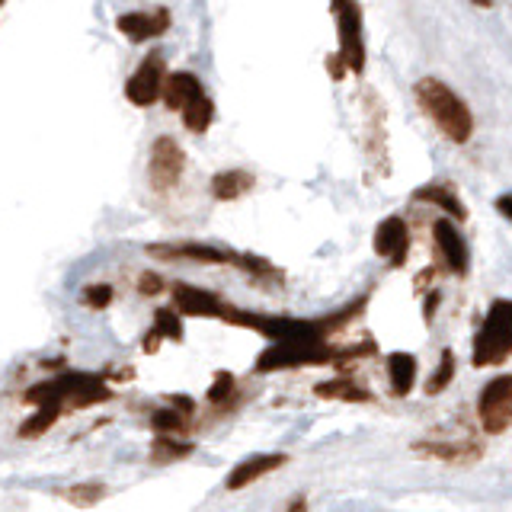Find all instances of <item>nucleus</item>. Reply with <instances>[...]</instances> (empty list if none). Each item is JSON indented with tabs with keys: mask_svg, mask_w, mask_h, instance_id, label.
Segmentation results:
<instances>
[{
	"mask_svg": "<svg viewBox=\"0 0 512 512\" xmlns=\"http://www.w3.org/2000/svg\"><path fill=\"white\" fill-rule=\"evenodd\" d=\"M413 93H416L420 109L429 116V122L436 125L448 141H455V144L471 141L474 116H471L468 103H464L452 87L442 84V80H436V77H423Z\"/></svg>",
	"mask_w": 512,
	"mask_h": 512,
	"instance_id": "obj_1",
	"label": "nucleus"
},
{
	"mask_svg": "<svg viewBox=\"0 0 512 512\" xmlns=\"http://www.w3.org/2000/svg\"><path fill=\"white\" fill-rule=\"evenodd\" d=\"M512 356V301L496 298L484 317V324L474 333L471 346V365L487 368V365H503Z\"/></svg>",
	"mask_w": 512,
	"mask_h": 512,
	"instance_id": "obj_2",
	"label": "nucleus"
},
{
	"mask_svg": "<svg viewBox=\"0 0 512 512\" xmlns=\"http://www.w3.org/2000/svg\"><path fill=\"white\" fill-rule=\"evenodd\" d=\"M413 455L432 458V461H448V464H471L480 461L484 445L464 423H452L439 429L436 436H426L420 442H413Z\"/></svg>",
	"mask_w": 512,
	"mask_h": 512,
	"instance_id": "obj_3",
	"label": "nucleus"
},
{
	"mask_svg": "<svg viewBox=\"0 0 512 512\" xmlns=\"http://www.w3.org/2000/svg\"><path fill=\"white\" fill-rule=\"evenodd\" d=\"M477 416L487 436H500L512 426V375H500L477 397Z\"/></svg>",
	"mask_w": 512,
	"mask_h": 512,
	"instance_id": "obj_4",
	"label": "nucleus"
},
{
	"mask_svg": "<svg viewBox=\"0 0 512 512\" xmlns=\"http://www.w3.org/2000/svg\"><path fill=\"white\" fill-rule=\"evenodd\" d=\"M336 32H340V55L346 58L349 71H365V39H362V10L356 0H333Z\"/></svg>",
	"mask_w": 512,
	"mask_h": 512,
	"instance_id": "obj_5",
	"label": "nucleus"
},
{
	"mask_svg": "<svg viewBox=\"0 0 512 512\" xmlns=\"http://www.w3.org/2000/svg\"><path fill=\"white\" fill-rule=\"evenodd\" d=\"M186 170V154L170 135H160L151 144V160H148V180L154 192H170Z\"/></svg>",
	"mask_w": 512,
	"mask_h": 512,
	"instance_id": "obj_6",
	"label": "nucleus"
},
{
	"mask_svg": "<svg viewBox=\"0 0 512 512\" xmlns=\"http://www.w3.org/2000/svg\"><path fill=\"white\" fill-rule=\"evenodd\" d=\"M164 87H167V64H164V55L154 52L125 80V96H128V103L144 109V106H154L157 96H164Z\"/></svg>",
	"mask_w": 512,
	"mask_h": 512,
	"instance_id": "obj_7",
	"label": "nucleus"
},
{
	"mask_svg": "<svg viewBox=\"0 0 512 512\" xmlns=\"http://www.w3.org/2000/svg\"><path fill=\"white\" fill-rule=\"evenodd\" d=\"M407 250H410V231H407V221L404 218H384L375 231V253L384 256L391 266H404L407 260Z\"/></svg>",
	"mask_w": 512,
	"mask_h": 512,
	"instance_id": "obj_8",
	"label": "nucleus"
},
{
	"mask_svg": "<svg viewBox=\"0 0 512 512\" xmlns=\"http://www.w3.org/2000/svg\"><path fill=\"white\" fill-rule=\"evenodd\" d=\"M432 240H436V247H439V253H442V260H445V266L455 272V276H464L468 272V244H464V237H461V231L455 228L452 221L448 218H439L436 224H432Z\"/></svg>",
	"mask_w": 512,
	"mask_h": 512,
	"instance_id": "obj_9",
	"label": "nucleus"
},
{
	"mask_svg": "<svg viewBox=\"0 0 512 512\" xmlns=\"http://www.w3.org/2000/svg\"><path fill=\"white\" fill-rule=\"evenodd\" d=\"M116 29L128 42H151L157 36H164L170 29V13L154 10V13H122L116 20Z\"/></svg>",
	"mask_w": 512,
	"mask_h": 512,
	"instance_id": "obj_10",
	"label": "nucleus"
},
{
	"mask_svg": "<svg viewBox=\"0 0 512 512\" xmlns=\"http://www.w3.org/2000/svg\"><path fill=\"white\" fill-rule=\"evenodd\" d=\"M151 256L157 260H189V263H208V266H218V263H234V253H224L218 247H205V244H157L148 247Z\"/></svg>",
	"mask_w": 512,
	"mask_h": 512,
	"instance_id": "obj_11",
	"label": "nucleus"
},
{
	"mask_svg": "<svg viewBox=\"0 0 512 512\" xmlns=\"http://www.w3.org/2000/svg\"><path fill=\"white\" fill-rule=\"evenodd\" d=\"M288 461V455H279V452H269V455H253V458H244L240 464H234V471L224 480V487L228 490H244L250 484H256L260 477L279 471L282 464Z\"/></svg>",
	"mask_w": 512,
	"mask_h": 512,
	"instance_id": "obj_12",
	"label": "nucleus"
},
{
	"mask_svg": "<svg viewBox=\"0 0 512 512\" xmlns=\"http://www.w3.org/2000/svg\"><path fill=\"white\" fill-rule=\"evenodd\" d=\"M173 298H176V308L180 314H189V317H221L228 314V304H221L212 292H205V288H196V285H176L173 288Z\"/></svg>",
	"mask_w": 512,
	"mask_h": 512,
	"instance_id": "obj_13",
	"label": "nucleus"
},
{
	"mask_svg": "<svg viewBox=\"0 0 512 512\" xmlns=\"http://www.w3.org/2000/svg\"><path fill=\"white\" fill-rule=\"evenodd\" d=\"M199 96H205V90H202V80L196 74L180 71V74H170L167 77V87H164V103H167V109L183 112L189 103H196Z\"/></svg>",
	"mask_w": 512,
	"mask_h": 512,
	"instance_id": "obj_14",
	"label": "nucleus"
},
{
	"mask_svg": "<svg viewBox=\"0 0 512 512\" xmlns=\"http://www.w3.org/2000/svg\"><path fill=\"white\" fill-rule=\"evenodd\" d=\"M253 183H256V176L247 170H221L212 176V196L218 202H234L240 196H247Z\"/></svg>",
	"mask_w": 512,
	"mask_h": 512,
	"instance_id": "obj_15",
	"label": "nucleus"
},
{
	"mask_svg": "<svg viewBox=\"0 0 512 512\" xmlns=\"http://www.w3.org/2000/svg\"><path fill=\"white\" fill-rule=\"evenodd\" d=\"M413 199L416 202H429V205H436V208H445L448 215L452 218H468V212H464V205H461V199L452 192V186L448 183H429V186H420L413 192Z\"/></svg>",
	"mask_w": 512,
	"mask_h": 512,
	"instance_id": "obj_16",
	"label": "nucleus"
},
{
	"mask_svg": "<svg viewBox=\"0 0 512 512\" xmlns=\"http://www.w3.org/2000/svg\"><path fill=\"white\" fill-rule=\"evenodd\" d=\"M388 378H391V391L397 397H407L413 391V381H416V356H410V352H391L388 356Z\"/></svg>",
	"mask_w": 512,
	"mask_h": 512,
	"instance_id": "obj_17",
	"label": "nucleus"
},
{
	"mask_svg": "<svg viewBox=\"0 0 512 512\" xmlns=\"http://www.w3.org/2000/svg\"><path fill=\"white\" fill-rule=\"evenodd\" d=\"M314 394L324 400H343V404H368V400H372V394H368L362 384L346 381V378L320 381V384H314Z\"/></svg>",
	"mask_w": 512,
	"mask_h": 512,
	"instance_id": "obj_18",
	"label": "nucleus"
},
{
	"mask_svg": "<svg viewBox=\"0 0 512 512\" xmlns=\"http://www.w3.org/2000/svg\"><path fill=\"white\" fill-rule=\"evenodd\" d=\"M192 448H196L192 442H180V439H173L170 432H160V436L154 439V445H151V461L154 464H173L180 458H189Z\"/></svg>",
	"mask_w": 512,
	"mask_h": 512,
	"instance_id": "obj_19",
	"label": "nucleus"
},
{
	"mask_svg": "<svg viewBox=\"0 0 512 512\" xmlns=\"http://www.w3.org/2000/svg\"><path fill=\"white\" fill-rule=\"evenodd\" d=\"M183 122H186V128L192 135H202V132H208V125H212V119H215V103H212V96H199L196 103H189L183 112Z\"/></svg>",
	"mask_w": 512,
	"mask_h": 512,
	"instance_id": "obj_20",
	"label": "nucleus"
},
{
	"mask_svg": "<svg viewBox=\"0 0 512 512\" xmlns=\"http://www.w3.org/2000/svg\"><path fill=\"white\" fill-rule=\"evenodd\" d=\"M58 416H61V404H42V407L20 426V439H39L42 432H48V429L55 426Z\"/></svg>",
	"mask_w": 512,
	"mask_h": 512,
	"instance_id": "obj_21",
	"label": "nucleus"
},
{
	"mask_svg": "<svg viewBox=\"0 0 512 512\" xmlns=\"http://www.w3.org/2000/svg\"><path fill=\"white\" fill-rule=\"evenodd\" d=\"M452 378H455V352L442 349V362L436 372H432V378L426 381V394H442L448 384H452Z\"/></svg>",
	"mask_w": 512,
	"mask_h": 512,
	"instance_id": "obj_22",
	"label": "nucleus"
},
{
	"mask_svg": "<svg viewBox=\"0 0 512 512\" xmlns=\"http://www.w3.org/2000/svg\"><path fill=\"white\" fill-rule=\"evenodd\" d=\"M234 388H237L234 375L231 372H218L215 381H212V388H208V404H215V407L228 404V400L234 397Z\"/></svg>",
	"mask_w": 512,
	"mask_h": 512,
	"instance_id": "obj_23",
	"label": "nucleus"
},
{
	"mask_svg": "<svg viewBox=\"0 0 512 512\" xmlns=\"http://www.w3.org/2000/svg\"><path fill=\"white\" fill-rule=\"evenodd\" d=\"M186 410L180 413V407L176 410H154V416H151V426L157 429V432H183L186 429Z\"/></svg>",
	"mask_w": 512,
	"mask_h": 512,
	"instance_id": "obj_24",
	"label": "nucleus"
},
{
	"mask_svg": "<svg viewBox=\"0 0 512 512\" xmlns=\"http://www.w3.org/2000/svg\"><path fill=\"white\" fill-rule=\"evenodd\" d=\"M154 327L167 336V340H176L180 343L183 340V320H180V314L176 311H170V308H160L157 314H154Z\"/></svg>",
	"mask_w": 512,
	"mask_h": 512,
	"instance_id": "obj_25",
	"label": "nucleus"
},
{
	"mask_svg": "<svg viewBox=\"0 0 512 512\" xmlns=\"http://www.w3.org/2000/svg\"><path fill=\"white\" fill-rule=\"evenodd\" d=\"M80 301H84L87 308H93V311H106L109 304H112V285L93 282V285L84 288V292H80Z\"/></svg>",
	"mask_w": 512,
	"mask_h": 512,
	"instance_id": "obj_26",
	"label": "nucleus"
},
{
	"mask_svg": "<svg viewBox=\"0 0 512 512\" xmlns=\"http://www.w3.org/2000/svg\"><path fill=\"white\" fill-rule=\"evenodd\" d=\"M68 496L74 503H96V500H103L106 496V487L103 484H77L68 490Z\"/></svg>",
	"mask_w": 512,
	"mask_h": 512,
	"instance_id": "obj_27",
	"label": "nucleus"
},
{
	"mask_svg": "<svg viewBox=\"0 0 512 512\" xmlns=\"http://www.w3.org/2000/svg\"><path fill=\"white\" fill-rule=\"evenodd\" d=\"M138 282H141L138 288H141L144 295H157L160 288H164V285H160V276H154V272H144V276H141Z\"/></svg>",
	"mask_w": 512,
	"mask_h": 512,
	"instance_id": "obj_28",
	"label": "nucleus"
},
{
	"mask_svg": "<svg viewBox=\"0 0 512 512\" xmlns=\"http://www.w3.org/2000/svg\"><path fill=\"white\" fill-rule=\"evenodd\" d=\"M493 208H496V212H500V218L512 221V192H503V196L493 202Z\"/></svg>",
	"mask_w": 512,
	"mask_h": 512,
	"instance_id": "obj_29",
	"label": "nucleus"
},
{
	"mask_svg": "<svg viewBox=\"0 0 512 512\" xmlns=\"http://www.w3.org/2000/svg\"><path fill=\"white\" fill-rule=\"evenodd\" d=\"M160 340H167V336H164V333H160V330L154 327V330L148 333V340H144V352H157Z\"/></svg>",
	"mask_w": 512,
	"mask_h": 512,
	"instance_id": "obj_30",
	"label": "nucleus"
},
{
	"mask_svg": "<svg viewBox=\"0 0 512 512\" xmlns=\"http://www.w3.org/2000/svg\"><path fill=\"white\" fill-rule=\"evenodd\" d=\"M436 304H439V295H429V301H426V324L432 320V311H436Z\"/></svg>",
	"mask_w": 512,
	"mask_h": 512,
	"instance_id": "obj_31",
	"label": "nucleus"
},
{
	"mask_svg": "<svg viewBox=\"0 0 512 512\" xmlns=\"http://www.w3.org/2000/svg\"><path fill=\"white\" fill-rule=\"evenodd\" d=\"M474 7H493V0H471Z\"/></svg>",
	"mask_w": 512,
	"mask_h": 512,
	"instance_id": "obj_32",
	"label": "nucleus"
},
{
	"mask_svg": "<svg viewBox=\"0 0 512 512\" xmlns=\"http://www.w3.org/2000/svg\"><path fill=\"white\" fill-rule=\"evenodd\" d=\"M4 4H7V0H4Z\"/></svg>",
	"mask_w": 512,
	"mask_h": 512,
	"instance_id": "obj_33",
	"label": "nucleus"
}]
</instances>
